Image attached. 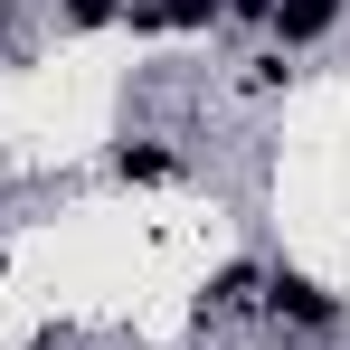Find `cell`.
<instances>
[{"instance_id":"8","label":"cell","mask_w":350,"mask_h":350,"mask_svg":"<svg viewBox=\"0 0 350 350\" xmlns=\"http://www.w3.org/2000/svg\"><path fill=\"white\" fill-rule=\"evenodd\" d=\"M0 38H10V0H0Z\"/></svg>"},{"instance_id":"9","label":"cell","mask_w":350,"mask_h":350,"mask_svg":"<svg viewBox=\"0 0 350 350\" xmlns=\"http://www.w3.org/2000/svg\"><path fill=\"white\" fill-rule=\"evenodd\" d=\"M0 275H10V256H0Z\"/></svg>"},{"instance_id":"2","label":"cell","mask_w":350,"mask_h":350,"mask_svg":"<svg viewBox=\"0 0 350 350\" xmlns=\"http://www.w3.org/2000/svg\"><path fill=\"white\" fill-rule=\"evenodd\" d=\"M123 19L161 38V29H208V19H228V0H133Z\"/></svg>"},{"instance_id":"1","label":"cell","mask_w":350,"mask_h":350,"mask_svg":"<svg viewBox=\"0 0 350 350\" xmlns=\"http://www.w3.org/2000/svg\"><path fill=\"white\" fill-rule=\"evenodd\" d=\"M265 312L293 322V332H312V341H322V332H341V293L312 284L303 265H265Z\"/></svg>"},{"instance_id":"6","label":"cell","mask_w":350,"mask_h":350,"mask_svg":"<svg viewBox=\"0 0 350 350\" xmlns=\"http://www.w3.org/2000/svg\"><path fill=\"white\" fill-rule=\"evenodd\" d=\"M57 10H66V19H76V29H114V19H123V10H133V0H57Z\"/></svg>"},{"instance_id":"4","label":"cell","mask_w":350,"mask_h":350,"mask_svg":"<svg viewBox=\"0 0 350 350\" xmlns=\"http://www.w3.org/2000/svg\"><path fill=\"white\" fill-rule=\"evenodd\" d=\"M246 303H265V265H218L199 293V312H246Z\"/></svg>"},{"instance_id":"5","label":"cell","mask_w":350,"mask_h":350,"mask_svg":"<svg viewBox=\"0 0 350 350\" xmlns=\"http://www.w3.org/2000/svg\"><path fill=\"white\" fill-rule=\"evenodd\" d=\"M114 171H123V180H180V152H161V142H123Z\"/></svg>"},{"instance_id":"3","label":"cell","mask_w":350,"mask_h":350,"mask_svg":"<svg viewBox=\"0 0 350 350\" xmlns=\"http://www.w3.org/2000/svg\"><path fill=\"white\" fill-rule=\"evenodd\" d=\"M341 29V0H275V38L284 48H312V38H332Z\"/></svg>"},{"instance_id":"7","label":"cell","mask_w":350,"mask_h":350,"mask_svg":"<svg viewBox=\"0 0 350 350\" xmlns=\"http://www.w3.org/2000/svg\"><path fill=\"white\" fill-rule=\"evenodd\" d=\"M228 19H275V0H228Z\"/></svg>"}]
</instances>
